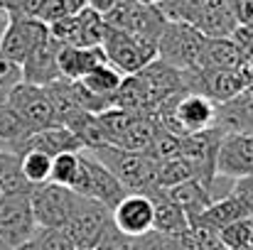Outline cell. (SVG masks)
I'll use <instances>...</instances> for the list:
<instances>
[{
	"label": "cell",
	"instance_id": "6da1fadb",
	"mask_svg": "<svg viewBox=\"0 0 253 250\" xmlns=\"http://www.w3.org/2000/svg\"><path fill=\"white\" fill-rule=\"evenodd\" d=\"M88 155H93L101 165H106L113 177L130 191V194H148L153 196L158 191V181H155V162L143 155V152H128L113 145L98 147V150H84Z\"/></svg>",
	"mask_w": 253,
	"mask_h": 250
},
{
	"label": "cell",
	"instance_id": "7a4b0ae2",
	"mask_svg": "<svg viewBox=\"0 0 253 250\" xmlns=\"http://www.w3.org/2000/svg\"><path fill=\"white\" fill-rule=\"evenodd\" d=\"M101 47L106 52L108 64H113L123 76L138 74L140 69H145L150 62L158 59V39L126 32V30H116V27L106 30Z\"/></svg>",
	"mask_w": 253,
	"mask_h": 250
},
{
	"label": "cell",
	"instance_id": "3957f363",
	"mask_svg": "<svg viewBox=\"0 0 253 250\" xmlns=\"http://www.w3.org/2000/svg\"><path fill=\"white\" fill-rule=\"evenodd\" d=\"M204 42H207V35H202L192 22L168 20L158 37V59L168 62L169 67L179 71L197 69Z\"/></svg>",
	"mask_w": 253,
	"mask_h": 250
},
{
	"label": "cell",
	"instance_id": "277c9868",
	"mask_svg": "<svg viewBox=\"0 0 253 250\" xmlns=\"http://www.w3.org/2000/svg\"><path fill=\"white\" fill-rule=\"evenodd\" d=\"M111 226H113V211L108 206H103L101 201H93L88 196L77 194L74 209H72V214L64 223V231L74 241L77 248L93 250Z\"/></svg>",
	"mask_w": 253,
	"mask_h": 250
},
{
	"label": "cell",
	"instance_id": "5b68a950",
	"mask_svg": "<svg viewBox=\"0 0 253 250\" xmlns=\"http://www.w3.org/2000/svg\"><path fill=\"white\" fill-rule=\"evenodd\" d=\"M72 191L79 196H88L93 201H101L103 206H108L111 211L116 209V204L130 194L106 165H101L93 155H88L82 150V165H79V174L72 184Z\"/></svg>",
	"mask_w": 253,
	"mask_h": 250
},
{
	"label": "cell",
	"instance_id": "8992f818",
	"mask_svg": "<svg viewBox=\"0 0 253 250\" xmlns=\"http://www.w3.org/2000/svg\"><path fill=\"white\" fill-rule=\"evenodd\" d=\"M37 233V221L32 214L30 194H0V238L17 248L30 243Z\"/></svg>",
	"mask_w": 253,
	"mask_h": 250
},
{
	"label": "cell",
	"instance_id": "52a82bcc",
	"mask_svg": "<svg viewBox=\"0 0 253 250\" xmlns=\"http://www.w3.org/2000/svg\"><path fill=\"white\" fill-rule=\"evenodd\" d=\"M49 37V27L37 17L25 15H10L7 30L0 39V54L15 62L17 67L25 64V59Z\"/></svg>",
	"mask_w": 253,
	"mask_h": 250
},
{
	"label": "cell",
	"instance_id": "ba28073f",
	"mask_svg": "<svg viewBox=\"0 0 253 250\" xmlns=\"http://www.w3.org/2000/svg\"><path fill=\"white\" fill-rule=\"evenodd\" d=\"M77 194L69 186L59 184H40L30 191V204L32 214L37 221V228H64L72 209H74Z\"/></svg>",
	"mask_w": 253,
	"mask_h": 250
},
{
	"label": "cell",
	"instance_id": "9c48e42d",
	"mask_svg": "<svg viewBox=\"0 0 253 250\" xmlns=\"http://www.w3.org/2000/svg\"><path fill=\"white\" fill-rule=\"evenodd\" d=\"M5 106L10 110H15L32 133L57 125L54 123V108L49 103V96H47L44 86H32V83H25V81L17 83L10 91Z\"/></svg>",
	"mask_w": 253,
	"mask_h": 250
},
{
	"label": "cell",
	"instance_id": "30bf717a",
	"mask_svg": "<svg viewBox=\"0 0 253 250\" xmlns=\"http://www.w3.org/2000/svg\"><path fill=\"white\" fill-rule=\"evenodd\" d=\"M221 135H224V130L211 128V130H204V133L184 135L182 143H179V157L194 167L197 179L202 184H207L209 189H211V179L216 174V150H219Z\"/></svg>",
	"mask_w": 253,
	"mask_h": 250
},
{
	"label": "cell",
	"instance_id": "8fae6325",
	"mask_svg": "<svg viewBox=\"0 0 253 250\" xmlns=\"http://www.w3.org/2000/svg\"><path fill=\"white\" fill-rule=\"evenodd\" d=\"M103 20H106L108 27L135 32V35H143V37H150V39H158L165 22H168V17L158 7H148V5H140L135 0H123Z\"/></svg>",
	"mask_w": 253,
	"mask_h": 250
},
{
	"label": "cell",
	"instance_id": "7c38bea8",
	"mask_svg": "<svg viewBox=\"0 0 253 250\" xmlns=\"http://www.w3.org/2000/svg\"><path fill=\"white\" fill-rule=\"evenodd\" d=\"M216 174L226 179L253 177V133H224L216 150Z\"/></svg>",
	"mask_w": 253,
	"mask_h": 250
},
{
	"label": "cell",
	"instance_id": "4fadbf2b",
	"mask_svg": "<svg viewBox=\"0 0 253 250\" xmlns=\"http://www.w3.org/2000/svg\"><path fill=\"white\" fill-rule=\"evenodd\" d=\"M155 221V204L148 194H126L113 209V226L128 236L140 238L153 231Z\"/></svg>",
	"mask_w": 253,
	"mask_h": 250
},
{
	"label": "cell",
	"instance_id": "5bb4252c",
	"mask_svg": "<svg viewBox=\"0 0 253 250\" xmlns=\"http://www.w3.org/2000/svg\"><path fill=\"white\" fill-rule=\"evenodd\" d=\"M59 49H62V44L49 35L20 67L22 69V81L32 83V86H49V83L59 81L62 79L59 64H57Z\"/></svg>",
	"mask_w": 253,
	"mask_h": 250
},
{
	"label": "cell",
	"instance_id": "9a60e30c",
	"mask_svg": "<svg viewBox=\"0 0 253 250\" xmlns=\"http://www.w3.org/2000/svg\"><path fill=\"white\" fill-rule=\"evenodd\" d=\"M246 64V54L234 44L231 37H207L197 69L204 71H239Z\"/></svg>",
	"mask_w": 253,
	"mask_h": 250
},
{
	"label": "cell",
	"instance_id": "2e32d148",
	"mask_svg": "<svg viewBox=\"0 0 253 250\" xmlns=\"http://www.w3.org/2000/svg\"><path fill=\"white\" fill-rule=\"evenodd\" d=\"M103 62H108L103 47H74V44H62L57 59L59 74L67 81H82L88 71H93Z\"/></svg>",
	"mask_w": 253,
	"mask_h": 250
},
{
	"label": "cell",
	"instance_id": "e0dca14e",
	"mask_svg": "<svg viewBox=\"0 0 253 250\" xmlns=\"http://www.w3.org/2000/svg\"><path fill=\"white\" fill-rule=\"evenodd\" d=\"M160 191L187 214L189 223H194L207 211V206L211 204V189L207 184H202L199 179H189V181H182L177 186L160 189Z\"/></svg>",
	"mask_w": 253,
	"mask_h": 250
},
{
	"label": "cell",
	"instance_id": "ac0fdd59",
	"mask_svg": "<svg viewBox=\"0 0 253 250\" xmlns=\"http://www.w3.org/2000/svg\"><path fill=\"white\" fill-rule=\"evenodd\" d=\"M27 150H37V152H44L49 157H57L62 152H82L84 147H82V140L72 130H67L62 125H52V128L32 133L30 140L25 143L22 152H27Z\"/></svg>",
	"mask_w": 253,
	"mask_h": 250
},
{
	"label": "cell",
	"instance_id": "d6986e66",
	"mask_svg": "<svg viewBox=\"0 0 253 250\" xmlns=\"http://www.w3.org/2000/svg\"><path fill=\"white\" fill-rule=\"evenodd\" d=\"M150 199H153V204H155V221H153V231H155V233L172 236V233H182V231L192 228L187 214H184L177 204H172L160 189H158Z\"/></svg>",
	"mask_w": 253,
	"mask_h": 250
},
{
	"label": "cell",
	"instance_id": "ffe728a7",
	"mask_svg": "<svg viewBox=\"0 0 253 250\" xmlns=\"http://www.w3.org/2000/svg\"><path fill=\"white\" fill-rule=\"evenodd\" d=\"M30 135H32V130L22 123V118L15 110H10L7 106H2V110H0V152L20 157Z\"/></svg>",
	"mask_w": 253,
	"mask_h": 250
},
{
	"label": "cell",
	"instance_id": "44dd1931",
	"mask_svg": "<svg viewBox=\"0 0 253 250\" xmlns=\"http://www.w3.org/2000/svg\"><path fill=\"white\" fill-rule=\"evenodd\" d=\"M249 216V211L241 206V201L231 194V196H224V199H211V204L207 206V211L194 221V223H204V226H211L216 231L236 223L239 218Z\"/></svg>",
	"mask_w": 253,
	"mask_h": 250
},
{
	"label": "cell",
	"instance_id": "7402d4cb",
	"mask_svg": "<svg viewBox=\"0 0 253 250\" xmlns=\"http://www.w3.org/2000/svg\"><path fill=\"white\" fill-rule=\"evenodd\" d=\"M123 79H126V76H123L113 64L103 62V64H98L93 71H88L84 79H82V83H84L91 93H96V96H103V98H111V101H113V96L118 93V88H121Z\"/></svg>",
	"mask_w": 253,
	"mask_h": 250
},
{
	"label": "cell",
	"instance_id": "603a6c76",
	"mask_svg": "<svg viewBox=\"0 0 253 250\" xmlns=\"http://www.w3.org/2000/svg\"><path fill=\"white\" fill-rule=\"evenodd\" d=\"M155 133H158L155 118L153 115H138V120L130 125V130L113 147H121V150H128V152H143L145 155L148 147H150V143H153V138H155Z\"/></svg>",
	"mask_w": 253,
	"mask_h": 250
},
{
	"label": "cell",
	"instance_id": "cb8c5ba5",
	"mask_svg": "<svg viewBox=\"0 0 253 250\" xmlns=\"http://www.w3.org/2000/svg\"><path fill=\"white\" fill-rule=\"evenodd\" d=\"M77 25H79V44L77 47H101L103 44V37H106V20L103 15L82 7L77 12Z\"/></svg>",
	"mask_w": 253,
	"mask_h": 250
},
{
	"label": "cell",
	"instance_id": "d4e9b609",
	"mask_svg": "<svg viewBox=\"0 0 253 250\" xmlns=\"http://www.w3.org/2000/svg\"><path fill=\"white\" fill-rule=\"evenodd\" d=\"M189 179H197V172H194V167L189 165L187 160H182V157H172V160H165V162H155L158 189H169V186H177V184L189 181Z\"/></svg>",
	"mask_w": 253,
	"mask_h": 250
},
{
	"label": "cell",
	"instance_id": "484cf974",
	"mask_svg": "<svg viewBox=\"0 0 253 250\" xmlns=\"http://www.w3.org/2000/svg\"><path fill=\"white\" fill-rule=\"evenodd\" d=\"M20 167H22L25 179H27L32 186L47 184L49 177H52V157L44 155V152H37V150L22 152V155H20Z\"/></svg>",
	"mask_w": 253,
	"mask_h": 250
},
{
	"label": "cell",
	"instance_id": "4316f807",
	"mask_svg": "<svg viewBox=\"0 0 253 250\" xmlns=\"http://www.w3.org/2000/svg\"><path fill=\"white\" fill-rule=\"evenodd\" d=\"M79 165H82V152H62L57 157H52V184L59 186H69L74 184L77 174H79Z\"/></svg>",
	"mask_w": 253,
	"mask_h": 250
},
{
	"label": "cell",
	"instance_id": "83f0119b",
	"mask_svg": "<svg viewBox=\"0 0 253 250\" xmlns=\"http://www.w3.org/2000/svg\"><path fill=\"white\" fill-rule=\"evenodd\" d=\"M221 233V241L229 250H246L253 246V216H244L239 218L236 223L226 226L219 231Z\"/></svg>",
	"mask_w": 253,
	"mask_h": 250
},
{
	"label": "cell",
	"instance_id": "f1b7e54d",
	"mask_svg": "<svg viewBox=\"0 0 253 250\" xmlns=\"http://www.w3.org/2000/svg\"><path fill=\"white\" fill-rule=\"evenodd\" d=\"M179 143H182L179 135L168 133V130H163L158 125V133H155V138H153V143H150L145 155L153 162H165V160H172V157H179Z\"/></svg>",
	"mask_w": 253,
	"mask_h": 250
},
{
	"label": "cell",
	"instance_id": "f546056e",
	"mask_svg": "<svg viewBox=\"0 0 253 250\" xmlns=\"http://www.w3.org/2000/svg\"><path fill=\"white\" fill-rule=\"evenodd\" d=\"M32 241L40 250H79L64 228H37Z\"/></svg>",
	"mask_w": 253,
	"mask_h": 250
},
{
	"label": "cell",
	"instance_id": "4dcf8cb0",
	"mask_svg": "<svg viewBox=\"0 0 253 250\" xmlns=\"http://www.w3.org/2000/svg\"><path fill=\"white\" fill-rule=\"evenodd\" d=\"M17 83H22V69H20L15 62H10L7 57L0 54V98L7 101L10 91H12Z\"/></svg>",
	"mask_w": 253,
	"mask_h": 250
},
{
	"label": "cell",
	"instance_id": "1f68e13d",
	"mask_svg": "<svg viewBox=\"0 0 253 250\" xmlns=\"http://www.w3.org/2000/svg\"><path fill=\"white\" fill-rule=\"evenodd\" d=\"M160 238H163V243H165L168 250H202L199 238H197V233L192 228H187L182 233H172V236H163L160 233Z\"/></svg>",
	"mask_w": 253,
	"mask_h": 250
},
{
	"label": "cell",
	"instance_id": "d6a6232c",
	"mask_svg": "<svg viewBox=\"0 0 253 250\" xmlns=\"http://www.w3.org/2000/svg\"><path fill=\"white\" fill-rule=\"evenodd\" d=\"M93 250H133V238L123 236L116 226H111Z\"/></svg>",
	"mask_w": 253,
	"mask_h": 250
},
{
	"label": "cell",
	"instance_id": "836d02e7",
	"mask_svg": "<svg viewBox=\"0 0 253 250\" xmlns=\"http://www.w3.org/2000/svg\"><path fill=\"white\" fill-rule=\"evenodd\" d=\"M241 206L253 216V177H244V179H236L234 181V191H231Z\"/></svg>",
	"mask_w": 253,
	"mask_h": 250
},
{
	"label": "cell",
	"instance_id": "e575fe53",
	"mask_svg": "<svg viewBox=\"0 0 253 250\" xmlns=\"http://www.w3.org/2000/svg\"><path fill=\"white\" fill-rule=\"evenodd\" d=\"M133 250H168L160 233L150 231L148 236H140V238H133Z\"/></svg>",
	"mask_w": 253,
	"mask_h": 250
},
{
	"label": "cell",
	"instance_id": "d590c367",
	"mask_svg": "<svg viewBox=\"0 0 253 250\" xmlns=\"http://www.w3.org/2000/svg\"><path fill=\"white\" fill-rule=\"evenodd\" d=\"M123 0H84V7L88 10H93V12H98V15H108V12H113L118 5H121Z\"/></svg>",
	"mask_w": 253,
	"mask_h": 250
},
{
	"label": "cell",
	"instance_id": "8d00e7d4",
	"mask_svg": "<svg viewBox=\"0 0 253 250\" xmlns=\"http://www.w3.org/2000/svg\"><path fill=\"white\" fill-rule=\"evenodd\" d=\"M7 22H10V12L5 7H0V39H2V35L7 30Z\"/></svg>",
	"mask_w": 253,
	"mask_h": 250
},
{
	"label": "cell",
	"instance_id": "74e56055",
	"mask_svg": "<svg viewBox=\"0 0 253 250\" xmlns=\"http://www.w3.org/2000/svg\"><path fill=\"white\" fill-rule=\"evenodd\" d=\"M135 2H140V5H148V7H160L165 0H135Z\"/></svg>",
	"mask_w": 253,
	"mask_h": 250
},
{
	"label": "cell",
	"instance_id": "f35d334b",
	"mask_svg": "<svg viewBox=\"0 0 253 250\" xmlns=\"http://www.w3.org/2000/svg\"><path fill=\"white\" fill-rule=\"evenodd\" d=\"M12 250H40L37 246H35V241H30V243H22V246H17V248Z\"/></svg>",
	"mask_w": 253,
	"mask_h": 250
},
{
	"label": "cell",
	"instance_id": "ab89813d",
	"mask_svg": "<svg viewBox=\"0 0 253 250\" xmlns=\"http://www.w3.org/2000/svg\"><path fill=\"white\" fill-rule=\"evenodd\" d=\"M0 250H12V248H10V246H7V243H5V241L0 238Z\"/></svg>",
	"mask_w": 253,
	"mask_h": 250
},
{
	"label": "cell",
	"instance_id": "60d3db41",
	"mask_svg": "<svg viewBox=\"0 0 253 250\" xmlns=\"http://www.w3.org/2000/svg\"><path fill=\"white\" fill-rule=\"evenodd\" d=\"M2 106H5V101H2V98H0V110H2Z\"/></svg>",
	"mask_w": 253,
	"mask_h": 250
}]
</instances>
